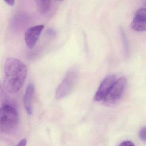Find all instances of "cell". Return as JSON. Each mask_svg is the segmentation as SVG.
<instances>
[{"mask_svg": "<svg viewBox=\"0 0 146 146\" xmlns=\"http://www.w3.org/2000/svg\"><path fill=\"white\" fill-rule=\"evenodd\" d=\"M25 65L15 58H8L5 63L4 87L10 94H15L20 90L27 76Z\"/></svg>", "mask_w": 146, "mask_h": 146, "instance_id": "1", "label": "cell"}, {"mask_svg": "<svg viewBox=\"0 0 146 146\" xmlns=\"http://www.w3.org/2000/svg\"><path fill=\"white\" fill-rule=\"evenodd\" d=\"M19 117L17 110L9 104H5L0 110V129L6 134L11 133L16 129Z\"/></svg>", "mask_w": 146, "mask_h": 146, "instance_id": "2", "label": "cell"}, {"mask_svg": "<svg viewBox=\"0 0 146 146\" xmlns=\"http://www.w3.org/2000/svg\"><path fill=\"white\" fill-rule=\"evenodd\" d=\"M78 78L77 71L75 70L69 71L57 88L55 93L56 99L60 100L68 96L75 87Z\"/></svg>", "mask_w": 146, "mask_h": 146, "instance_id": "3", "label": "cell"}, {"mask_svg": "<svg viewBox=\"0 0 146 146\" xmlns=\"http://www.w3.org/2000/svg\"><path fill=\"white\" fill-rule=\"evenodd\" d=\"M126 84V79L125 77L116 80L108 94L102 100L107 106L113 105L117 103L122 97Z\"/></svg>", "mask_w": 146, "mask_h": 146, "instance_id": "4", "label": "cell"}, {"mask_svg": "<svg viewBox=\"0 0 146 146\" xmlns=\"http://www.w3.org/2000/svg\"><path fill=\"white\" fill-rule=\"evenodd\" d=\"M44 28V25H40L32 26L26 31L24 39L28 48L32 49L35 46Z\"/></svg>", "mask_w": 146, "mask_h": 146, "instance_id": "5", "label": "cell"}, {"mask_svg": "<svg viewBox=\"0 0 146 146\" xmlns=\"http://www.w3.org/2000/svg\"><path fill=\"white\" fill-rule=\"evenodd\" d=\"M116 81V77L113 75L106 78L99 86L95 95L94 100L96 102L103 100Z\"/></svg>", "mask_w": 146, "mask_h": 146, "instance_id": "6", "label": "cell"}, {"mask_svg": "<svg viewBox=\"0 0 146 146\" xmlns=\"http://www.w3.org/2000/svg\"><path fill=\"white\" fill-rule=\"evenodd\" d=\"M35 92L34 85L32 83H30L27 86L23 97L24 106L27 113L30 115L33 113L32 102Z\"/></svg>", "mask_w": 146, "mask_h": 146, "instance_id": "7", "label": "cell"}, {"mask_svg": "<svg viewBox=\"0 0 146 146\" xmlns=\"http://www.w3.org/2000/svg\"><path fill=\"white\" fill-rule=\"evenodd\" d=\"M38 11L42 15H47L52 9L53 1L50 0H37L36 1Z\"/></svg>", "mask_w": 146, "mask_h": 146, "instance_id": "8", "label": "cell"}, {"mask_svg": "<svg viewBox=\"0 0 146 146\" xmlns=\"http://www.w3.org/2000/svg\"><path fill=\"white\" fill-rule=\"evenodd\" d=\"M131 29L137 32H142L146 31V22L135 18L131 24Z\"/></svg>", "mask_w": 146, "mask_h": 146, "instance_id": "9", "label": "cell"}, {"mask_svg": "<svg viewBox=\"0 0 146 146\" xmlns=\"http://www.w3.org/2000/svg\"><path fill=\"white\" fill-rule=\"evenodd\" d=\"M119 31H120V35H121L122 41H123L125 54L127 57V56H128V54H129V43H128V40H127V38H126V36H125V33L123 29L122 28H120Z\"/></svg>", "mask_w": 146, "mask_h": 146, "instance_id": "10", "label": "cell"}, {"mask_svg": "<svg viewBox=\"0 0 146 146\" xmlns=\"http://www.w3.org/2000/svg\"><path fill=\"white\" fill-rule=\"evenodd\" d=\"M135 18L146 22V8L140 9L137 13Z\"/></svg>", "mask_w": 146, "mask_h": 146, "instance_id": "11", "label": "cell"}, {"mask_svg": "<svg viewBox=\"0 0 146 146\" xmlns=\"http://www.w3.org/2000/svg\"><path fill=\"white\" fill-rule=\"evenodd\" d=\"M138 135L142 141L146 142V127H143L140 130Z\"/></svg>", "mask_w": 146, "mask_h": 146, "instance_id": "12", "label": "cell"}, {"mask_svg": "<svg viewBox=\"0 0 146 146\" xmlns=\"http://www.w3.org/2000/svg\"><path fill=\"white\" fill-rule=\"evenodd\" d=\"M119 146H135V145L131 141H126L121 143Z\"/></svg>", "mask_w": 146, "mask_h": 146, "instance_id": "13", "label": "cell"}, {"mask_svg": "<svg viewBox=\"0 0 146 146\" xmlns=\"http://www.w3.org/2000/svg\"><path fill=\"white\" fill-rule=\"evenodd\" d=\"M27 144V140L25 138L22 139L15 146H26Z\"/></svg>", "mask_w": 146, "mask_h": 146, "instance_id": "14", "label": "cell"}, {"mask_svg": "<svg viewBox=\"0 0 146 146\" xmlns=\"http://www.w3.org/2000/svg\"><path fill=\"white\" fill-rule=\"evenodd\" d=\"M47 35L48 36H52V37L55 36V35H56V32L52 29H49L47 31Z\"/></svg>", "mask_w": 146, "mask_h": 146, "instance_id": "15", "label": "cell"}, {"mask_svg": "<svg viewBox=\"0 0 146 146\" xmlns=\"http://www.w3.org/2000/svg\"><path fill=\"white\" fill-rule=\"evenodd\" d=\"M5 2L10 6H13L15 4V1L14 0H9V1H5Z\"/></svg>", "mask_w": 146, "mask_h": 146, "instance_id": "16", "label": "cell"}, {"mask_svg": "<svg viewBox=\"0 0 146 146\" xmlns=\"http://www.w3.org/2000/svg\"><path fill=\"white\" fill-rule=\"evenodd\" d=\"M142 3L144 5L146 6V1H142Z\"/></svg>", "mask_w": 146, "mask_h": 146, "instance_id": "17", "label": "cell"}]
</instances>
